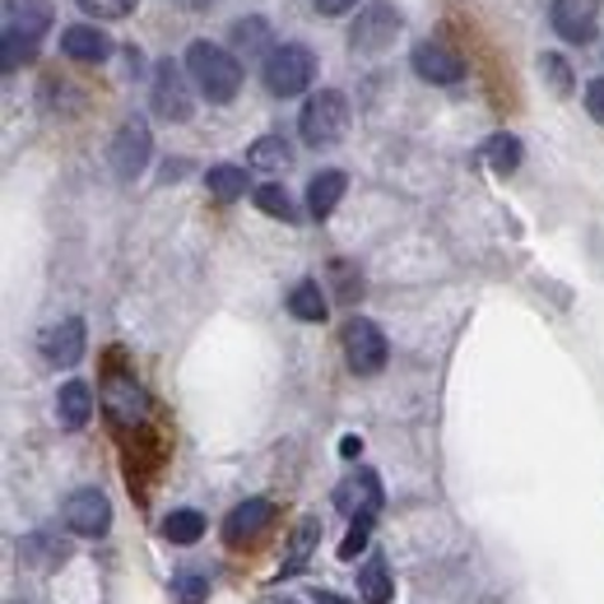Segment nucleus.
Returning <instances> with one entry per match:
<instances>
[{
    "label": "nucleus",
    "instance_id": "c85d7f7f",
    "mask_svg": "<svg viewBox=\"0 0 604 604\" xmlns=\"http://www.w3.org/2000/svg\"><path fill=\"white\" fill-rule=\"evenodd\" d=\"M84 14H99V19H126L135 10V0H75Z\"/></svg>",
    "mask_w": 604,
    "mask_h": 604
},
{
    "label": "nucleus",
    "instance_id": "20e7f679",
    "mask_svg": "<svg viewBox=\"0 0 604 604\" xmlns=\"http://www.w3.org/2000/svg\"><path fill=\"white\" fill-rule=\"evenodd\" d=\"M344 126H349V103H344L340 89H317V93H311V99L303 103V116H298L303 145H311V149L335 145L340 135H344Z\"/></svg>",
    "mask_w": 604,
    "mask_h": 604
},
{
    "label": "nucleus",
    "instance_id": "ddd939ff",
    "mask_svg": "<svg viewBox=\"0 0 604 604\" xmlns=\"http://www.w3.org/2000/svg\"><path fill=\"white\" fill-rule=\"evenodd\" d=\"M414 70H419V80H428V84H460L465 80L460 52L442 47V43H419L414 47Z\"/></svg>",
    "mask_w": 604,
    "mask_h": 604
},
{
    "label": "nucleus",
    "instance_id": "f257e3e1",
    "mask_svg": "<svg viewBox=\"0 0 604 604\" xmlns=\"http://www.w3.org/2000/svg\"><path fill=\"white\" fill-rule=\"evenodd\" d=\"M186 70H191V80H196V89L209 103H232L238 99V89H242L238 56L224 52L219 43H209V37H196V43L186 47Z\"/></svg>",
    "mask_w": 604,
    "mask_h": 604
},
{
    "label": "nucleus",
    "instance_id": "a211bd4d",
    "mask_svg": "<svg viewBox=\"0 0 604 604\" xmlns=\"http://www.w3.org/2000/svg\"><path fill=\"white\" fill-rule=\"evenodd\" d=\"M391 595H396L391 568H386L381 554H373V558H367V568L358 572V600L363 604H391Z\"/></svg>",
    "mask_w": 604,
    "mask_h": 604
},
{
    "label": "nucleus",
    "instance_id": "dca6fc26",
    "mask_svg": "<svg viewBox=\"0 0 604 604\" xmlns=\"http://www.w3.org/2000/svg\"><path fill=\"white\" fill-rule=\"evenodd\" d=\"M344 191H349V178H344L340 168L317 172V178H311V186H307V214H311V219H330V214H335V205L344 201Z\"/></svg>",
    "mask_w": 604,
    "mask_h": 604
},
{
    "label": "nucleus",
    "instance_id": "4468645a",
    "mask_svg": "<svg viewBox=\"0 0 604 604\" xmlns=\"http://www.w3.org/2000/svg\"><path fill=\"white\" fill-rule=\"evenodd\" d=\"M61 52L70 56V61H84V66H99L112 56V37L103 29H93V24H70L61 33Z\"/></svg>",
    "mask_w": 604,
    "mask_h": 604
},
{
    "label": "nucleus",
    "instance_id": "0eeeda50",
    "mask_svg": "<svg viewBox=\"0 0 604 604\" xmlns=\"http://www.w3.org/2000/svg\"><path fill=\"white\" fill-rule=\"evenodd\" d=\"M149 153H153V135H149V126L140 122V116H130V122H122V130H116V140H112V172L122 182H135L145 172V163H149Z\"/></svg>",
    "mask_w": 604,
    "mask_h": 604
},
{
    "label": "nucleus",
    "instance_id": "a878e982",
    "mask_svg": "<svg viewBox=\"0 0 604 604\" xmlns=\"http://www.w3.org/2000/svg\"><path fill=\"white\" fill-rule=\"evenodd\" d=\"M232 47L238 52H275L270 47V24L265 19H242V24H232Z\"/></svg>",
    "mask_w": 604,
    "mask_h": 604
},
{
    "label": "nucleus",
    "instance_id": "6e6552de",
    "mask_svg": "<svg viewBox=\"0 0 604 604\" xmlns=\"http://www.w3.org/2000/svg\"><path fill=\"white\" fill-rule=\"evenodd\" d=\"M66 525L75 535H84V539H99V535H107V525H112V502H107V493H99V489H75L70 498H66Z\"/></svg>",
    "mask_w": 604,
    "mask_h": 604
},
{
    "label": "nucleus",
    "instance_id": "1a4fd4ad",
    "mask_svg": "<svg viewBox=\"0 0 604 604\" xmlns=\"http://www.w3.org/2000/svg\"><path fill=\"white\" fill-rule=\"evenodd\" d=\"M270 521H275V502H270V498H247V502H238L228 512L224 544H228V549H247L251 539H261L270 531Z\"/></svg>",
    "mask_w": 604,
    "mask_h": 604
},
{
    "label": "nucleus",
    "instance_id": "423d86ee",
    "mask_svg": "<svg viewBox=\"0 0 604 604\" xmlns=\"http://www.w3.org/2000/svg\"><path fill=\"white\" fill-rule=\"evenodd\" d=\"M400 29H404L400 10H396V5H386V0H373V5H367V10L358 14L354 33H349V47L363 52V56H381V52L400 37Z\"/></svg>",
    "mask_w": 604,
    "mask_h": 604
},
{
    "label": "nucleus",
    "instance_id": "f8f14e48",
    "mask_svg": "<svg viewBox=\"0 0 604 604\" xmlns=\"http://www.w3.org/2000/svg\"><path fill=\"white\" fill-rule=\"evenodd\" d=\"M37 349H43V358L56 363V367H75L84 358V321L80 317H66L43 330V340H37Z\"/></svg>",
    "mask_w": 604,
    "mask_h": 604
},
{
    "label": "nucleus",
    "instance_id": "6ab92c4d",
    "mask_svg": "<svg viewBox=\"0 0 604 604\" xmlns=\"http://www.w3.org/2000/svg\"><path fill=\"white\" fill-rule=\"evenodd\" d=\"M288 163H294V149H288L284 135H261V140L247 149V168L251 172H284Z\"/></svg>",
    "mask_w": 604,
    "mask_h": 604
},
{
    "label": "nucleus",
    "instance_id": "393cba45",
    "mask_svg": "<svg viewBox=\"0 0 604 604\" xmlns=\"http://www.w3.org/2000/svg\"><path fill=\"white\" fill-rule=\"evenodd\" d=\"M257 209L270 214V219H284V224H294V219H298V209H294V201H288V191H284L280 182L257 186Z\"/></svg>",
    "mask_w": 604,
    "mask_h": 604
},
{
    "label": "nucleus",
    "instance_id": "f03ea898",
    "mask_svg": "<svg viewBox=\"0 0 604 604\" xmlns=\"http://www.w3.org/2000/svg\"><path fill=\"white\" fill-rule=\"evenodd\" d=\"M47 29H52L47 0H5V70H19L24 61H33Z\"/></svg>",
    "mask_w": 604,
    "mask_h": 604
},
{
    "label": "nucleus",
    "instance_id": "473e14b6",
    "mask_svg": "<svg viewBox=\"0 0 604 604\" xmlns=\"http://www.w3.org/2000/svg\"><path fill=\"white\" fill-rule=\"evenodd\" d=\"M311 5H317V14H326V19H335V14H349L358 5V0H311Z\"/></svg>",
    "mask_w": 604,
    "mask_h": 604
},
{
    "label": "nucleus",
    "instance_id": "72a5a7b5",
    "mask_svg": "<svg viewBox=\"0 0 604 604\" xmlns=\"http://www.w3.org/2000/svg\"><path fill=\"white\" fill-rule=\"evenodd\" d=\"M340 452H344V456H358V452H363V442H358V437H344Z\"/></svg>",
    "mask_w": 604,
    "mask_h": 604
},
{
    "label": "nucleus",
    "instance_id": "5701e85b",
    "mask_svg": "<svg viewBox=\"0 0 604 604\" xmlns=\"http://www.w3.org/2000/svg\"><path fill=\"white\" fill-rule=\"evenodd\" d=\"M163 535H168L172 544H196V539L205 535V516L196 512V506H178V512L163 521Z\"/></svg>",
    "mask_w": 604,
    "mask_h": 604
},
{
    "label": "nucleus",
    "instance_id": "f3484780",
    "mask_svg": "<svg viewBox=\"0 0 604 604\" xmlns=\"http://www.w3.org/2000/svg\"><path fill=\"white\" fill-rule=\"evenodd\" d=\"M93 414V391H89V381H66L61 386V396H56V419H61V428H84Z\"/></svg>",
    "mask_w": 604,
    "mask_h": 604
},
{
    "label": "nucleus",
    "instance_id": "2eb2a0df",
    "mask_svg": "<svg viewBox=\"0 0 604 604\" xmlns=\"http://www.w3.org/2000/svg\"><path fill=\"white\" fill-rule=\"evenodd\" d=\"M554 29L558 37H568V43H591L595 37V10L586 0H554Z\"/></svg>",
    "mask_w": 604,
    "mask_h": 604
},
{
    "label": "nucleus",
    "instance_id": "39448f33",
    "mask_svg": "<svg viewBox=\"0 0 604 604\" xmlns=\"http://www.w3.org/2000/svg\"><path fill=\"white\" fill-rule=\"evenodd\" d=\"M340 344H344V358L358 377H377L386 367V335L367 317H349L340 330Z\"/></svg>",
    "mask_w": 604,
    "mask_h": 604
},
{
    "label": "nucleus",
    "instance_id": "9b49d317",
    "mask_svg": "<svg viewBox=\"0 0 604 604\" xmlns=\"http://www.w3.org/2000/svg\"><path fill=\"white\" fill-rule=\"evenodd\" d=\"M335 506L344 516H354V521H377L381 512V483L373 470H358V475H349L340 489H335Z\"/></svg>",
    "mask_w": 604,
    "mask_h": 604
},
{
    "label": "nucleus",
    "instance_id": "c756f323",
    "mask_svg": "<svg viewBox=\"0 0 604 604\" xmlns=\"http://www.w3.org/2000/svg\"><path fill=\"white\" fill-rule=\"evenodd\" d=\"M367 531H373V521H354V531H349L344 544H340V558H344V562H354V558L367 549Z\"/></svg>",
    "mask_w": 604,
    "mask_h": 604
},
{
    "label": "nucleus",
    "instance_id": "b1692460",
    "mask_svg": "<svg viewBox=\"0 0 604 604\" xmlns=\"http://www.w3.org/2000/svg\"><path fill=\"white\" fill-rule=\"evenodd\" d=\"M107 409H112V419H116V423H135V419L145 414V396H140V386L116 381V386H112V396H107Z\"/></svg>",
    "mask_w": 604,
    "mask_h": 604
},
{
    "label": "nucleus",
    "instance_id": "f704fd0d",
    "mask_svg": "<svg viewBox=\"0 0 604 604\" xmlns=\"http://www.w3.org/2000/svg\"><path fill=\"white\" fill-rule=\"evenodd\" d=\"M317 604H349V600H335V595H326V591H321V595H317Z\"/></svg>",
    "mask_w": 604,
    "mask_h": 604
},
{
    "label": "nucleus",
    "instance_id": "cd10ccee",
    "mask_svg": "<svg viewBox=\"0 0 604 604\" xmlns=\"http://www.w3.org/2000/svg\"><path fill=\"white\" fill-rule=\"evenodd\" d=\"M172 595H178V604H205L209 581L201 572H182L178 581H172Z\"/></svg>",
    "mask_w": 604,
    "mask_h": 604
},
{
    "label": "nucleus",
    "instance_id": "c9c22d12",
    "mask_svg": "<svg viewBox=\"0 0 604 604\" xmlns=\"http://www.w3.org/2000/svg\"><path fill=\"white\" fill-rule=\"evenodd\" d=\"M186 5H191V10H205V5H214V0H186Z\"/></svg>",
    "mask_w": 604,
    "mask_h": 604
},
{
    "label": "nucleus",
    "instance_id": "4be33fe9",
    "mask_svg": "<svg viewBox=\"0 0 604 604\" xmlns=\"http://www.w3.org/2000/svg\"><path fill=\"white\" fill-rule=\"evenodd\" d=\"M521 159H525V149H521V140L516 135H493L489 145H483V163H489L493 172H516L521 168Z\"/></svg>",
    "mask_w": 604,
    "mask_h": 604
},
{
    "label": "nucleus",
    "instance_id": "aec40b11",
    "mask_svg": "<svg viewBox=\"0 0 604 604\" xmlns=\"http://www.w3.org/2000/svg\"><path fill=\"white\" fill-rule=\"evenodd\" d=\"M205 186H209L214 201H242V196H247V168H238V163L209 168V172H205Z\"/></svg>",
    "mask_w": 604,
    "mask_h": 604
},
{
    "label": "nucleus",
    "instance_id": "bb28decb",
    "mask_svg": "<svg viewBox=\"0 0 604 604\" xmlns=\"http://www.w3.org/2000/svg\"><path fill=\"white\" fill-rule=\"evenodd\" d=\"M317 539H321V521H303V525H298V535H294V558L284 562V572H298Z\"/></svg>",
    "mask_w": 604,
    "mask_h": 604
},
{
    "label": "nucleus",
    "instance_id": "412c9836",
    "mask_svg": "<svg viewBox=\"0 0 604 604\" xmlns=\"http://www.w3.org/2000/svg\"><path fill=\"white\" fill-rule=\"evenodd\" d=\"M326 294H321V284L317 280H303L294 294H288V311H294L298 321H326Z\"/></svg>",
    "mask_w": 604,
    "mask_h": 604
},
{
    "label": "nucleus",
    "instance_id": "7c9ffc66",
    "mask_svg": "<svg viewBox=\"0 0 604 604\" xmlns=\"http://www.w3.org/2000/svg\"><path fill=\"white\" fill-rule=\"evenodd\" d=\"M539 66H544V70H549V75H554V84H558V93H568V89H572V75H568V66H562V61H558V56H544V61H539Z\"/></svg>",
    "mask_w": 604,
    "mask_h": 604
},
{
    "label": "nucleus",
    "instance_id": "9d476101",
    "mask_svg": "<svg viewBox=\"0 0 604 604\" xmlns=\"http://www.w3.org/2000/svg\"><path fill=\"white\" fill-rule=\"evenodd\" d=\"M191 89L182 80V70L172 61H159V70H153V112L163 116V122H186L191 116Z\"/></svg>",
    "mask_w": 604,
    "mask_h": 604
},
{
    "label": "nucleus",
    "instance_id": "7ed1b4c3",
    "mask_svg": "<svg viewBox=\"0 0 604 604\" xmlns=\"http://www.w3.org/2000/svg\"><path fill=\"white\" fill-rule=\"evenodd\" d=\"M311 75H317V56L303 43H280L275 52H265V66H261V80L265 89L275 93V99H294L311 84Z\"/></svg>",
    "mask_w": 604,
    "mask_h": 604
},
{
    "label": "nucleus",
    "instance_id": "2f4dec72",
    "mask_svg": "<svg viewBox=\"0 0 604 604\" xmlns=\"http://www.w3.org/2000/svg\"><path fill=\"white\" fill-rule=\"evenodd\" d=\"M586 112L595 116V122H604V80H591V84H586Z\"/></svg>",
    "mask_w": 604,
    "mask_h": 604
}]
</instances>
